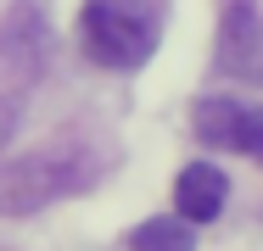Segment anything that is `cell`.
Returning <instances> with one entry per match:
<instances>
[{
    "mask_svg": "<svg viewBox=\"0 0 263 251\" xmlns=\"http://www.w3.org/2000/svg\"><path fill=\"white\" fill-rule=\"evenodd\" d=\"M90 179H96V162H84L79 145H40L28 156H11L0 162V218H28L62 201L67 190H84Z\"/></svg>",
    "mask_w": 263,
    "mask_h": 251,
    "instance_id": "cell-2",
    "label": "cell"
},
{
    "mask_svg": "<svg viewBox=\"0 0 263 251\" xmlns=\"http://www.w3.org/2000/svg\"><path fill=\"white\" fill-rule=\"evenodd\" d=\"M162 23H168V0H84L79 39L90 50V61H101L112 73H135L152 61Z\"/></svg>",
    "mask_w": 263,
    "mask_h": 251,
    "instance_id": "cell-1",
    "label": "cell"
},
{
    "mask_svg": "<svg viewBox=\"0 0 263 251\" xmlns=\"http://www.w3.org/2000/svg\"><path fill=\"white\" fill-rule=\"evenodd\" d=\"M224 196H230L224 168H213V162H191V168L179 173V184H174V212L191 218V223H213V218L224 212Z\"/></svg>",
    "mask_w": 263,
    "mask_h": 251,
    "instance_id": "cell-5",
    "label": "cell"
},
{
    "mask_svg": "<svg viewBox=\"0 0 263 251\" xmlns=\"http://www.w3.org/2000/svg\"><path fill=\"white\" fill-rule=\"evenodd\" d=\"M218 73L241 78V84H258L263 90V11L258 0H230L224 6V23H218Z\"/></svg>",
    "mask_w": 263,
    "mask_h": 251,
    "instance_id": "cell-4",
    "label": "cell"
},
{
    "mask_svg": "<svg viewBox=\"0 0 263 251\" xmlns=\"http://www.w3.org/2000/svg\"><path fill=\"white\" fill-rule=\"evenodd\" d=\"M196 134L218 151H241V156H258L263 162V106L235 95H202L196 112H191Z\"/></svg>",
    "mask_w": 263,
    "mask_h": 251,
    "instance_id": "cell-3",
    "label": "cell"
},
{
    "mask_svg": "<svg viewBox=\"0 0 263 251\" xmlns=\"http://www.w3.org/2000/svg\"><path fill=\"white\" fill-rule=\"evenodd\" d=\"M129 251H196V229L191 218H146L135 235H129Z\"/></svg>",
    "mask_w": 263,
    "mask_h": 251,
    "instance_id": "cell-6",
    "label": "cell"
}]
</instances>
